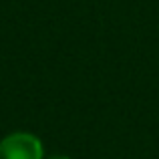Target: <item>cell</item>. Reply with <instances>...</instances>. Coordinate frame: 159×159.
<instances>
[{
	"mask_svg": "<svg viewBox=\"0 0 159 159\" xmlns=\"http://www.w3.org/2000/svg\"><path fill=\"white\" fill-rule=\"evenodd\" d=\"M44 159H70V157L61 155V153H54V155H51V157H44Z\"/></svg>",
	"mask_w": 159,
	"mask_h": 159,
	"instance_id": "2",
	"label": "cell"
},
{
	"mask_svg": "<svg viewBox=\"0 0 159 159\" xmlns=\"http://www.w3.org/2000/svg\"><path fill=\"white\" fill-rule=\"evenodd\" d=\"M0 159H44V145L34 133H8L0 139Z\"/></svg>",
	"mask_w": 159,
	"mask_h": 159,
	"instance_id": "1",
	"label": "cell"
}]
</instances>
